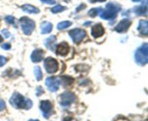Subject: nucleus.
I'll return each mask as SVG.
<instances>
[{
	"label": "nucleus",
	"mask_w": 148,
	"mask_h": 121,
	"mask_svg": "<svg viewBox=\"0 0 148 121\" xmlns=\"http://www.w3.org/2000/svg\"><path fill=\"white\" fill-rule=\"evenodd\" d=\"M10 103L13 107L16 109H25L29 110L33 106V102L29 99L25 98L18 93H14L10 100Z\"/></svg>",
	"instance_id": "f257e3e1"
},
{
	"label": "nucleus",
	"mask_w": 148,
	"mask_h": 121,
	"mask_svg": "<svg viewBox=\"0 0 148 121\" xmlns=\"http://www.w3.org/2000/svg\"><path fill=\"white\" fill-rule=\"evenodd\" d=\"M121 7L116 5L113 3H108L106 5V10L101 14V17L105 20H111L114 19L117 15V13L120 11Z\"/></svg>",
	"instance_id": "f03ea898"
},
{
	"label": "nucleus",
	"mask_w": 148,
	"mask_h": 121,
	"mask_svg": "<svg viewBox=\"0 0 148 121\" xmlns=\"http://www.w3.org/2000/svg\"><path fill=\"white\" fill-rule=\"evenodd\" d=\"M136 62L140 65H145L148 62V44H144L135 53Z\"/></svg>",
	"instance_id": "7ed1b4c3"
},
{
	"label": "nucleus",
	"mask_w": 148,
	"mask_h": 121,
	"mask_svg": "<svg viewBox=\"0 0 148 121\" xmlns=\"http://www.w3.org/2000/svg\"><path fill=\"white\" fill-rule=\"evenodd\" d=\"M20 26L23 33L26 35H30L35 28V22L29 17H23L20 19Z\"/></svg>",
	"instance_id": "20e7f679"
},
{
	"label": "nucleus",
	"mask_w": 148,
	"mask_h": 121,
	"mask_svg": "<svg viewBox=\"0 0 148 121\" xmlns=\"http://www.w3.org/2000/svg\"><path fill=\"white\" fill-rule=\"evenodd\" d=\"M44 67L47 73H54L59 69V64L53 58L48 57L44 61Z\"/></svg>",
	"instance_id": "39448f33"
},
{
	"label": "nucleus",
	"mask_w": 148,
	"mask_h": 121,
	"mask_svg": "<svg viewBox=\"0 0 148 121\" xmlns=\"http://www.w3.org/2000/svg\"><path fill=\"white\" fill-rule=\"evenodd\" d=\"M69 34L73 41L75 43L78 44L82 41V39L85 38L86 33L85 30H82V29H74L69 32Z\"/></svg>",
	"instance_id": "423d86ee"
},
{
	"label": "nucleus",
	"mask_w": 148,
	"mask_h": 121,
	"mask_svg": "<svg viewBox=\"0 0 148 121\" xmlns=\"http://www.w3.org/2000/svg\"><path fill=\"white\" fill-rule=\"evenodd\" d=\"M46 85L49 91H52V92H56L59 88L60 81L55 77H49V78H46Z\"/></svg>",
	"instance_id": "0eeeda50"
},
{
	"label": "nucleus",
	"mask_w": 148,
	"mask_h": 121,
	"mask_svg": "<svg viewBox=\"0 0 148 121\" xmlns=\"http://www.w3.org/2000/svg\"><path fill=\"white\" fill-rule=\"evenodd\" d=\"M40 108L42 111V113H43V115L46 118H49L51 115L52 111H53V106L49 101H48V100L42 101L40 102Z\"/></svg>",
	"instance_id": "6e6552de"
},
{
	"label": "nucleus",
	"mask_w": 148,
	"mask_h": 121,
	"mask_svg": "<svg viewBox=\"0 0 148 121\" xmlns=\"http://www.w3.org/2000/svg\"><path fill=\"white\" fill-rule=\"evenodd\" d=\"M76 100V97L74 94L71 92H65L62 95H61V104L64 107L69 106L72 103Z\"/></svg>",
	"instance_id": "1a4fd4ad"
},
{
	"label": "nucleus",
	"mask_w": 148,
	"mask_h": 121,
	"mask_svg": "<svg viewBox=\"0 0 148 121\" xmlns=\"http://www.w3.org/2000/svg\"><path fill=\"white\" fill-rule=\"evenodd\" d=\"M130 26H131V22L128 19H124L116 26L115 30L119 33H124L127 31Z\"/></svg>",
	"instance_id": "9d476101"
},
{
	"label": "nucleus",
	"mask_w": 148,
	"mask_h": 121,
	"mask_svg": "<svg viewBox=\"0 0 148 121\" xmlns=\"http://www.w3.org/2000/svg\"><path fill=\"white\" fill-rule=\"evenodd\" d=\"M44 51L42 49H36L33 52L31 55V60L33 62H39L43 59L44 57Z\"/></svg>",
	"instance_id": "9b49d317"
},
{
	"label": "nucleus",
	"mask_w": 148,
	"mask_h": 121,
	"mask_svg": "<svg viewBox=\"0 0 148 121\" xmlns=\"http://www.w3.org/2000/svg\"><path fill=\"white\" fill-rule=\"evenodd\" d=\"M104 33H105L104 28L101 24H97L94 26L92 28V31H91L92 36L95 38H98L100 36H103Z\"/></svg>",
	"instance_id": "f8f14e48"
},
{
	"label": "nucleus",
	"mask_w": 148,
	"mask_h": 121,
	"mask_svg": "<svg viewBox=\"0 0 148 121\" xmlns=\"http://www.w3.org/2000/svg\"><path fill=\"white\" fill-rule=\"evenodd\" d=\"M69 50V47L68 44L66 42H63V43L58 45L57 48H56V53L59 55H62V56H65L68 54Z\"/></svg>",
	"instance_id": "ddd939ff"
},
{
	"label": "nucleus",
	"mask_w": 148,
	"mask_h": 121,
	"mask_svg": "<svg viewBox=\"0 0 148 121\" xmlns=\"http://www.w3.org/2000/svg\"><path fill=\"white\" fill-rule=\"evenodd\" d=\"M137 30L141 34L147 36L148 33V23L147 20H140Z\"/></svg>",
	"instance_id": "4468645a"
},
{
	"label": "nucleus",
	"mask_w": 148,
	"mask_h": 121,
	"mask_svg": "<svg viewBox=\"0 0 148 121\" xmlns=\"http://www.w3.org/2000/svg\"><path fill=\"white\" fill-rule=\"evenodd\" d=\"M52 24L49 22H43L42 23L41 26H40V30H41V33L43 34H46V33H49L52 30Z\"/></svg>",
	"instance_id": "2eb2a0df"
},
{
	"label": "nucleus",
	"mask_w": 148,
	"mask_h": 121,
	"mask_svg": "<svg viewBox=\"0 0 148 121\" xmlns=\"http://www.w3.org/2000/svg\"><path fill=\"white\" fill-rule=\"evenodd\" d=\"M22 9L24 12H26L27 13H38L39 10L36 8L34 6H32L30 4H25L22 7Z\"/></svg>",
	"instance_id": "dca6fc26"
},
{
	"label": "nucleus",
	"mask_w": 148,
	"mask_h": 121,
	"mask_svg": "<svg viewBox=\"0 0 148 121\" xmlns=\"http://www.w3.org/2000/svg\"><path fill=\"white\" fill-rule=\"evenodd\" d=\"M56 39L54 36H51L50 37L48 38L45 41V44H46V47L48 49H50L51 50L53 49V46H54L55 41H56Z\"/></svg>",
	"instance_id": "f3484780"
},
{
	"label": "nucleus",
	"mask_w": 148,
	"mask_h": 121,
	"mask_svg": "<svg viewBox=\"0 0 148 121\" xmlns=\"http://www.w3.org/2000/svg\"><path fill=\"white\" fill-rule=\"evenodd\" d=\"M34 74L36 76V80L37 81H40L43 78V74H42V71L40 70V67L36 66L34 68Z\"/></svg>",
	"instance_id": "a211bd4d"
},
{
	"label": "nucleus",
	"mask_w": 148,
	"mask_h": 121,
	"mask_svg": "<svg viewBox=\"0 0 148 121\" xmlns=\"http://www.w3.org/2000/svg\"><path fill=\"white\" fill-rule=\"evenodd\" d=\"M72 26V23L70 21H63L62 23H59L57 26V28L59 30H63Z\"/></svg>",
	"instance_id": "6ab92c4d"
},
{
	"label": "nucleus",
	"mask_w": 148,
	"mask_h": 121,
	"mask_svg": "<svg viewBox=\"0 0 148 121\" xmlns=\"http://www.w3.org/2000/svg\"><path fill=\"white\" fill-rule=\"evenodd\" d=\"M135 12L138 15H145L147 12V7L146 6H138L135 8Z\"/></svg>",
	"instance_id": "aec40b11"
},
{
	"label": "nucleus",
	"mask_w": 148,
	"mask_h": 121,
	"mask_svg": "<svg viewBox=\"0 0 148 121\" xmlns=\"http://www.w3.org/2000/svg\"><path fill=\"white\" fill-rule=\"evenodd\" d=\"M66 10V7H64V6H61V5H57L55 6V7H52L51 8V12L53 13H58V12H61L64 11V10Z\"/></svg>",
	"instance_id": "412c9836"
},
{
	"label": "nucleus",
	"mask_w": 148,
	"mask_h": 121,
	"mask_svg": "<svg viewBox=\"0 0 148 121\" xmlns=\"http://www.w3.org/2000/svg\"><path fill=\"white\" fill-rule=\"evenodd\" d=\"M98 10H99V9H92L91 10H90L89 15L91 16V17H95L98 14Z\"/></svg>",
	"instance_id": "4be33fe9"
},
{
	"label": "nucleus",
	"mask_w": 148,
	"mask_h": 121,
	"mask_svg": "<svg viewBox=\"0 0 148 121\" xmlns=\"http://www.w3.org/2000/svg\"><path fill=\"white\" fill-rule=\"evenodd\" d=\"M5 20L7 21V23H10V24H12L14 23V18L12 16H7L5 17Z\"/></svg>",
	"instance_id": "5701e85b"
},
{
	"label": "nucleus",
	"mask_w": 148,
	"mask_h": 121,
	"mask_svg": "<svg viewBox=\"0 0 148 121\" xmlns=\"http://www.w3.org/2000/svg\"><path fill=\"white\" fill-rule=\"evenodd\" d=\"M7 58L4 57L3 56H0V67H2L7 63Z\"/></svg>",
	"instance_id": "b1692460"
},
{
	"label": "nucleus",
	"mask_w": 148,
	"mask_h": 121,
	"mask_svg": "<svg viewBox=\"0 0 148 121\" xmlns=\"http://www.w3.org/2000/svg\"><path fill=\"white\" fill-rule=\"evenodd\" d=\"M5 109V103L3 100H0V112Z\"/></svg>",
	"instance_id": "393cba45"
},
{
	"label": "nucleus",
	"mask_w": 148,
	"mask_h": 121,
	"mask_svg": "<svg viewBox=\"0 0 148 121\" xmlns=\"http://www.w3.org/2000/svg\"><path fill=\"white\" fill-rule=\"evenodd\" d=\"M1 47H2L3 49H5V50H8V49H10L11 46H10V44H4L1 46Z\"/></svg>",
	"instance_id": "a878e982"
},
{
	"label": "nucleus",
	"mask_w": 148,
	"mask_h": 121,
	"mask_svg": "<svg viewBox=\"0 0 148 121\" xmlns=\"http://www.w3.org/2000/svg\"><path fill=\"white\" fill-rule=\"evenodd\" d=\"M43 2L46 3V4H53L55 3L54 0H41Z\"/></svg>",
	"instance_id": "bb28decb"
},
{
	"label": "nucleus",
	"mask_w": 148,
	"mask_h": 121,
	"mask_svg": "<svg viewBox=\"0 0 148 121\" xmlns=\"http://www.w3.org/2000/svg\"><path fill=\"white\" fill-rule=\"evenodd\" d=\"M37 95L38 96H39V95H40V94H42L43 93V90L42 89V88L41 87H38V89H37Z\"/></svg>",
	"instance_id": "cd10ccee"
},
{
	"label": "nucleus",
	"mask_w": 148,
	"mask_h": 121,
	"mask_svg": "<svg viewBox=\"0 0 148 121\" xmlns=\"http://www.w3.org/2000/svg\"><path fill=\"white\" fill-rule=\"evenodd\" d=\"M2 33L4 35V36H5V38H8L9 36H10V33L8 32V30H6V29H4V30H2Z\"/></svg>",
	"instance_id": "c85d7f7f"
},
{
	"label": "nucleus",
	"mask_w": 148,
	"mask_h": 121,
	"mask_svg": "<svg viewBox=\"0 0 148 121\" xmlns=\"http://www.w3.org/2000/svg\"><path fill=\"white\" fill-rule=\"evenodd\" d=\"M106 0H90L91 2L94 3V2H96V1H105Z\"/></svg>",
	"instance_id": "c756f323"
},
{
	"label": "nucleus",
	"mask_w": 148,
	"mask_h": 121,
	"mask_svg": "<svg viewBox=\"0 0 148 121\" xmlns=\"http://www.w3.org/2000/svg\"><path fill=\"white\" fill-rule=\"evenodd\" d=\"M2 41H3V38L1 37V36H0V43H1V42Z\"/></svg>",
	"instance_id": "7c9ffc66"
},
{
	"label": "nucleus",
	"mask_w": 148,
	"mask_h": 121,
	"mask_svg": "<svg viewBox=\"0 0 148 121\" xmlns=\"http://www.w3.org/2000/svg\"><path fill=\"white\" fill-rule=\"evenodd\" d=\"M133 1H141V0H132Z\"/></svg>",
	"instance_id": "2f4dec72"
},
{
	"label": "nucleus",
	"mask_w": 148,
	"mask_h": 121,
	"mask_svg": "<svg viewBox=\"0 0 148 121\" xmlns=\"http://www.w3.org/2000/svg\"><path fill=\"white\" fill-rule=\"evenodd\" d=\"M29 121H39L38 120H30Z\"/></svg>",
	"instance_id": "473e14b6"
}]
</instances>
